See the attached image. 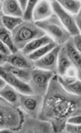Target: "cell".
<instances>
[{
	"label": "cell",
	"instance_id": "cell-1",
	"mask_svg": "<svg viewBox=\"0 0 81 133\" xmlns=\"http://www.w3.org/2000/svg\"><path fill=\"white\" fill-rule=\"evenodd\" d=\"M81 114V96L66 91L55 74L44 95L39 119L51 124L53 132H63L68 118Z\"/></svg>",
	"mask_w": 81,
	"mask_h": 133
},
{
	"label": "cell",
	"instance_id": "cell-2",
	"mask_svg": "<svg viewBox=\"0 0 81 133\" xmlns=\"http://www.w3.org/2000/svg\"><path fill=\"white\" fill-rule=\"evenodd\" d=\"M24 113L0 96V129L20 131Z\"/></svg>",
	"mask_w": 81,
	"mask_h": 133
},
{
	"label": "cell",
	"instance_id": "cell-3",
	"mask_svg": "<svg viewBox=\"0 0 81 133\" xmlns=\"http://www.w3.org/2000/svg\"><path fill=\"white\" fill-rule=\"evenodd\" d=\"M16 48L21 50L31 41L45 36L46 33L40 29L34 22H22L11 32Z\"/></svg>",
	"mask_w": 81,
	"mask_h": 133
},
{
	"label": "cell",
	"instance_id": "cell-4",
	"mask_svg": "<svg viewBox=\"0 0 81 133\" xmlns=\"http://www.w3.org/2000/svg\"><path fill=\"white\" fill-rule=\"evenodd\" d=\"M35 25L40 29H42L46 35L49 36L58 45H63L65 42H67L71 38L70 34L67 32V30L61 24L59 18L54 14L44 21L37 22Z\"/></svg>",
	"mask_w": 81,
	"mask_h": 133
},
{
	"label": "cell",
	"instance_id": "cell-5",
	"mask_svg": "<svg viewBox=\"0 0 81 133\" xmlns=\"http://www.w3.org/2000/svg\"><path fill=\"white\" fill-rule=\"evenodd\" d=\"M54 75L55 74L53 72L33 68L32 70V78L29 82V85L32 90V93L44 96L47 92L50 80Z\"/></svg>",
	"mask_w": 81,
	"mask_h": 133
},
{
	"label": "cell",
	"instance_id": "cell-6",
	"mask_svg": "<svg viewBox=\"0 0 81 133\" xmlns=\"http://www.w3.org/2000/svg\"><path fill=\"white\" fill-rule=\"evenodd\" d=\"M44 96L37 94H19L18 109L24 114L33 118H39Z\"/></svg>",
	"mask_w": 81,
	"mask_h": 133
},
{
	"label": "cell",
	"instance_id": "cell-7",
	"mask_svg": "<svg viewBox=\"0 0 81 133\" xmlns=\"http://www.w3.org/2000/svg\"><path fill=\"white\" fill-rule=\"evenodd\" d=\"M51 6H52L53 14L59 18V21L64 26V28L67 30V32L70 34L71 37L80 34V30L75 25L73 16L70 15L69 12H67L64 8L58 3V1H52Z\"/></svg>",
	"mask_w": 81,
	"mask_h": 133
},
{
	"label": "cell",
	"instance_id": "cell-8",
	"mask_svg": "<svg viewBox=\"0 0 81 133\" xmlns=\"http://www.w3.org/2000/svg\"><path fill=\"white\" fill-rule=\"evenodd\" d=\"M62 45H57L55 48L48 52L46 55L41 57L38 61L33 62V66L42 70H46L53 72L54 74H57V61H58V54L61 49Z\"/></svg>",
	"mask_w": 81,
	"mask_h": 133
},
{
	"label": "cell",
	"instance_id": "cell-9",
	"mask_svg": "<svg viewBox=\"0 0 81 133\" xmlns=\"http://www.w3.org/2000/svg\"><path fill=\"white\" fill-rule=\"evenodd\" d=\"M22 131H32V132H38V131H42V132H46L50 131L52 129L51 124L46 122V121H42L39 118H33L26 114H24L23 116V121H22V126L21 129Z\"/></svg>",
	"mask_w": 81,
	"mask_h": 133
},
{
	"label": "cell",
	"instance_id": "cell-10",
	"mask_svg": "<svg viewBox=\"0 0 81 133\" xmlns=\"http://www.w3.org/2000/svg\"><path fill=\"white\" fill-rule=\"evenodd\" d=\"M0 77L7 84H9L10 86L14 87L19 93H22V94H33L32 88L30 87L29 83H25V82L19 80L18 78H16L14 75H12L9 72H7L2 66H0Z\"/></svg>",
	"mask_w": 81,
	"mask_h": 133
},
{
	"label": "cell",
	"instance_id": "cell-11",
	"mask_svg": "<svg viewBox=\"0 0 81 133\" xmlns=\"http://www.w3.org/2000/svg\"><path fill=\"white\" fill-rule=\"evenodd\" d=\"M11 66L20 68V69H28V70H32L33 66V62H32L28 55L23 54L21 51H16L14 53H11L7 57V62Z\"/></svg>",
	"mask_w": 81,
	"mask_h": 133
},
{
	"label": "cell",
	"instance_id": "cell-12",
	"mask_svg": "<svg viewBox=\"0 0 81 133\" xmlns=\"http://www.w3.org/2000/svg\"><path fill=\"white\" fill-rule=\"evenodd\" d=\"M53 15V10H52V6H51V2L49 1H38L34 10H33V22H41L44 21L49 17H51Z\"/></svg>",
	"mask_w": 81,
	"mask_h": 133
},
{
	"label": "cell",
	"instance_id": "cell-13",
	"mask_svg": "<svg viewBox=\"0 0 81 133\" xmlns=\"http://www.w3.org/2000/svg\"><path fill=\"white\" fill-rule=\"evenodd\" d=\"M58 80L62 87L69 93L81 96V81L77 78H70L66 76H58Z\"/></svg>",
	"mask_w": 81,
	"mask_h": 133
},
{
	"label": "cell",
	"instance_id": "cell-14",
	"mask_svg": "<svg viewBox=\"0 0 81 133\" xmlns=\"http://www.w3.org/2000/svg\"><path fill=\"white\" fill-rule=\"evenodd\" d=\"M62 48L65 51L66 55L71 61V63L76 66L77 69H79L81 71V54L80 52L75 48V46H74L71 38L62 45Z\"/></svg>",
	"mask_w": 81,
	"mask_h": 133
},
{
	"label": "cell",
	"instance_id": "cell-15",
	"mask_svg": "<svg viewBox=\"0 0 81 133\" xmlns=\"http://www.w3.org/2000/svg\"><path fill=\"white\" fill-rule=\"evenodd\" d=\"M2 14L8 17H22V10L19 7L18 2L15 0H4L2 1Z\"/></svg>",
	"mask_w": 81,
	"mask_h": 133
},
{
	"label": "cell",
	"instance_id": "cell-16",
	"mask_svg": "<svg viewBox=\"0 0 81 133\" xmlns=\"http://www.w3.org/2000/svg\"><path fill=\"white\" fill-rule=\"evenodd\" d=\"M2 66L9 72L10 74L14 75L16 78H18L19 80L29 83L31 78H32V70H28V69H20V68H16V66H11L8 63H5L4 65H2Z\"/></svg>",
	"mask_w": 81,
	"mask_h": 133
},
{
	"label": "cell",
	"instance_id": "cell-17",
	"mask_svg": "<svg viewBox=\"0 0 81 133\" xmlns=\"http://www.w3.org/2000/svg\"><path fill=\"white\" fill-rule=\"evenodd\" d=\"M52 41H53V40H52L49 36L45 35V36H43V37H41V38H38V39H34V40L31 41L30 43H28L22 49L19 50V51H21V52H22L23 54H25V55H29V54H31L32 52L38 50L39 48H41V47H43L44 45H47L48 43L52 42Z\"/></svg>",
	"mask_w": 81,
	"mask_h": 133
},
{
	"label": "cell",
	"instance_id": "cell-18",
	"mask_svg": "<svg viewBox=\"0 0 81 133\" xmlns=\"http://www.w3.org/2000/svg\"><path fill=\"white\" fill-rule=\"evenodd\" d=\"M19 92L16 90L14 87L10 86L9 84H5V86L0 89V96H2L3 98L9 101L11 104L15 105L18 108L19 104Z\"/></svg>",
	"mask_w": 81,
	"mask_h": 133
},
{
	"label": "cell",
	"instance_id": "cell-19",
	"mask_svg": "<svg viewBox=\"0 0 81 133\" xmlns=\"http://www.w3.org/2000/svg\"><path fill=\"white\" fill-rule=\"evenodd\" d=\"M71 65H73V64L71 63V61L66 55L63 48L61 47V49L59 51V54H58V61H57V75L58 76H63L65 72H66V70Z\"/></svg>",
	"mask_w": 81,
	"mask_h": 133
},
{
	"label": "cell",
	"instance_id": "cell-20",
	"mask_svg": "<svg viewBox=\"0 0 81 133\" xmlns=\"http://www.w3.org/2000/svg\"><path fill=\"white\" fill-rule=\"evenodd\" d=\"M58 3L72 16H75L80 12L81 2L79 0H59Z\"/></svg>",
	"mask_w": 81,
	"mask_h": 133
},
{
	"label": "cell",
	"instance_id": "cell-21",
	"mask_svg": "<svg viewBox=\"0 0 81 133\" xmlns=\"http://www.w3.org/2000/svg\"><path fill=\"white\" fill-rule=\"evenodd\" d=\"M0 40L8 47V49L10 50L11 53H14L16 51H18V49L16 48L15 44H14V42H13V38H12L11 32L8 31L7 29H5L4 27L0 28Z\"/></svg>",
	"mask_w": 81,
	"mask_h": 133
},
{
	"label": "cell",
	"instance_id": "cell-22",
	"mask_svg": "<svg viewBox=\"0 0 81 133\" xmlns=\"http://www.w3.org/2000/svg\"><path fill=\"white\" fill-rule=\"evenodd\" d=\"M57 45H58V44H57L56 42L52 41V42L48 43L47 45H44L43 47H41V48H39L38 50H35V51L32 52L31 54H29L28 57H29L32 62L38 61V59H40L41 57H43L44 55H46V54H47L48 52H50L53 48H55Z\"/></svg>",
	"mask_w": 81,
	"mask_h": 133
},
{
	"label": "cell",
	"instance_id": "cell-23",
	"mask_svg": "<svg viewBox=\"0 0 81 133\" xmlns=\"http://www.w3.org/2000/svg\"><path fill=\"white\" fill-rule=\"evenodd\" d=\"M23 22L22 17H8V16H2V24L5 29L8 31L12 32L17 26H19Z\"/></svg>",
	"mask_w": 81,
	"mask_h": 133
},
{
	"label": "cell",
	"instance_id": "cell-24",
	"mask_svg": "<svg viewBox=\"0 0 81 133\" xmlns=\"http://www.w3.org/2000/svg\"><path fill=\"white\" fill-rule=\"evenodd\" d=\"M37 3H38V0H30L28 2V6L22 15V19L24 22H33L32 15H33V10H34Z\"/></svg>",
	"mask_w": 81,
	"mask_h": 133
},
{
	"label": "cell",
	"instance_id": "cell-25",
	"mask_svg": "<svg viewBox=\"0 0 81 133\" xmlns=\"http://www.w3.org/2000/svg\"><path fill=\"white\" fill-rule=\"evenodd\" d=\"M63 76L70 77V78H77V79H80L81 71L79 69H77L74 65H71V66L66 70V72H65V74Z\"/></svg>",
	"mask_w": 81,
	"mask_h": 133
},
{
	"label": "cell",
	"instance_id": "cell-26",
	"mask_svg": "<svg viewBox=\"0 0 81 133\" xmlns=\"http://www.w3.org/2000/svg\"><path fill=\"white\" fill-rule=\"evenodd\" d=\"M63 131L78 133L81 131V125H75V124H71V123H66Z\"/></svg>",
	"mask_w": 81,
	"mask_h": 133
},
{
	"label": "cell",
	"instance_id": "cell-27",
	"mask_svg": "<svg viewBox=\"0 0 81 133\" xmlns=\"http://www.w3.org/2000/svg\"><path fill=\"white\" fill-rule=\"evenodd\" d=\"M71 40H72V42H73V44H74L75 48L80 52L81 51V36H80V34H79V35H75V36L71 37Z\"/></svg>",
	"mask_w": 81,
	"mask_h": 133
},
{
	"label": "cell",
	"instance_id": "cell-28",
	"mask_svg": "<svg viewBox=\"0 0 81 133\" xmlns=\"http://www.w3.org/2000/svg\"><path fill=\"white\" fill-rule=\"evenodd\" d=\"M66 123H71V124H75V125H80L81 124L80 115H76V116L68 118L67 121H66Z\"/></svg>",
	"mask_w": 81,
	"mask_h": 133
},
{
	"label": "cell",
	"instance_id": "cell-29",
	"mask_svg": "<svg viewBox=\"0 0 81 133\" xmlns=\"http://www.w3.org/2000/svg\"><path fill=\"white\" fill-rule=\"evenodd\" d=\"M0 52H2L3 54H5V55H9V54H11V52H10V50L8 49V47L0 40Z\"/></svg>",
	"mask_w": 81,
	"mask_h": 133
},
{
	"label": "cell",
	"instance_id": "cell-30",
	"mask_svg": "<svg viewBox=\"0 0 81 133\" xmlns=\"http://www.w3.org/2000/svg\"><path fill=\"white\" fill-rule=\"evenodd\" d=\"M18 2V4H19V7H20V9L22 10V12L25 10V8H26V6H28V0H19V1H17Z\"/></svg>",
	"mask_w": 81,
	"mask_h": 133
},
{
	"label": "cell",
	"instance_id": "cell-31",
	"mask_svg": "<svg viewBox=\"0 0 81 133\" xmlns=\"http://www.w3.org/2000/svg\"><path fill=\"white\" fill-rule=\"evenodd\" d=\"M80 12L79 14H77V15H75V16H73V18H74V22H75V25L78 27V29L80 30Z\"/></svg>",
	"mask_w": 81,
	"mask_h": 133
},
{
	"label": "cell",
	"instance_id": "cell-32",
	"mask_svg": "<svg viewBox=\"0 0 81 133\" xmlns=\"http://www.w3.org/2000/svg\"><path fill=\"white\" fill-rule=\"evenodd\" d=\"M7 57H8V55H5L2 52H0V66L4 65L7 62Z\"/></svg>",
	"mask_w": 81,
	"mask_h": 133
},
{
	"label": "cell",
	"instance_id": "cell-33",
	"mask_svg": "<svg viewBox=\"0 0 81 133\" xmlns=\"http://www.w3.org/2000/svg\"><path fill=\"white\" fill-rule=\"evenodd\" d=\"M5 84H6V82H5V81L0 77V89H2V88L5 86Z\"/></svg>",
	"mask_w": 81,
	"mask_h": 133
},
{
	"label": "cell",
	"instance_id": "cell-34",
	"mask_svg": "<svg viewBox=\"0 0 81 133\" xmlns=\"http://www.w3.org/2000/svg\"><path fill=\"white\" fill-rule=\"evenodd\" d=\"M2 16H3V14H2V12H0V28H2V27H3V24H2Z\"/></svg>",
	"mask_w": 81,
	"mask_h": 133
},
{
	"label": "cell",
	"instance_id": "cell-35",
	"mask_svg": "<svg viewBox=\"0 0 81 133\" xmlns=\"http://www.w3.org/2000/svg\"><path fill=\"white\" fill-rule=\"evenodd\" d=\"M0 12H2V1H0Z\"/></svg>",
	"mask_w": 81,
	"mask_h": 133
}]
</instances>
